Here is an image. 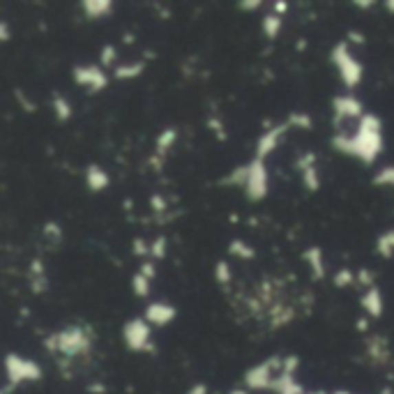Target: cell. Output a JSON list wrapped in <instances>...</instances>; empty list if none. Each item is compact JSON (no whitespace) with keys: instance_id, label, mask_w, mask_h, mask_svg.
<instances>
[{"instance_id":"obj_1","label":"cell","mask_w":394,"mask_h":394,"mask_svg":"<svg viewBox=\"0 0 394 394\" xmlns=\"http://www.w3.org/2000/svg\"><path fill=\"white\" fill-rule=\"evenodd\" d=\"M332 148L341 155L358 157L360 162L369 166L383 153V122H380L376 113H364L353 136L346 134L332 136Z\"/></svg>"},{"instance_id":"obj_2","label":"cell","mask_w":394,"mask_h":394,"mask_svg":"<svg viewBox=\"0 0 394 394\" xmlns=\"http://www.w3.org/2000/svg\"><path fill=\"white\" fill-rule=\"evenodd\" d=\"M44 348L51 353H58L63 358H81L88 355L90 348H93V337L88 334V330L81 325H69L65 330L49 334L44 339Z\"/></svg>"},{"instance_id":"obj_3","label":"cell","mask_w":394,"mask_h":394,"mask_svg":"<svg viewBox=\"0 0 394 394\" xmlns=\"http://www.w3.org/2000/svg\"><path fill=\"white\" fill-rule=\"evenodd\" d=\"M330 61L334 63V67H337L341 81H344L346 88L348 90L358 88L360 81H362V76H364V69H362V65H360L358 58L353 56L351 44H348V42L334 44L332 54H330Z\"/></svg>"},{"instance_id":"obj_4","label":"cell","mask_w":394,"mask_h":394,"mask_svg":"<svg viewBox=\"0 0 394 394\" xmlns=\"http://www.w3.org/2000/svg\"><path fill=\"white\" fill-rule=\"evenodd\" d=\"M5 373H8V383L12 387L21 385V383H35L42 380L44 371L35 360H28L19 353H8L5 355Z\"/></svg>"},{"instance_id":"obj_5","label":"cell","mask_w":394,"mask_h":394,"mask_svg":"<svg viewBox=\"0 0 394 394\" xmlns=\"http://www.w3.org/2000/svg\"><path fill=\"white\" fill-rule=\"evenodd\" d=\"M281 358H267L265 362L254 364L245 373V387L247 390H272L274 378L281 373Z\"/></svg>"},{"instance_id":"obj_6","label":"cell","mask_w":394,"mask_h":394,"mask_svg":"<svg viewBox=\"0 0 394 394\" xmlns=\"http://www.w3.org/2000/svg\"><path fill=\"white\" fill-rule=\"evenodd\" d=\"M150 337H153V330H150V323L146 318H131L122 327L124 346L134 353H143V351L155 353V346L153 341H150Z\"/></svg>"},{"instance_id":"obj_7","label":"cell","mask_w":394,"mask_h":394,"mask_svg":"<svg viewBox=\"0 0 394 394\" xmlns=\"http://www.w3.org/2000/svg\"><path fill=\"white\" fill-rule=\"evenodd\" d=\"M72 78H74L76 85L88 90V95L102 93L109 85V74L104 72L102 65H76L72 69Z\"/></svg>"},{"instance_id":"obj_8","label":"cell","mask_w":394,"mask_h":394,"mask_svg":"<svg viewBox=\"0 0 394 394\" xmlns=\"http://www.w3.org/2000/svg\"><path fill=\"white\" fill-rule=\"evenodd\" d=\"M270 192V178H267V168L265 162L254 160L249 162V175H247V185H245V194L252 203H259Z\"/></svg>"},{"instance_id":"obj_9","label":"cell","mask_w":394,"mask_h":394,"mask_svg":"<svg viewBox=\"0 0 394 394\" xmlns=\"http://www.w3.org/2000/svg\"><path fill=\"white\" fill-rule=\"evenodd\" d=\"M362 120L364 118V109H362V102L353 95H337L332 100V122L334 127H339L344 120Z\"/></svg>"},{"instance_id":"obj_10","label":"cell","mask_w":394,"mask_h":394,"mask_svg":"<svg viewBox=\"0 0 394 394\" xmlns=\"http://www.w3.org/2000/svg\"><path fill=\"white\" fill-rule=\"evenodd\" d=\"M288 129H291V124L281 122V124H274L272 129L263 131V134L259 136V141H256V160L265 162V157L272 155L274 150H277L279 143L284 141V136H286Z\"/></svg>"},{"instance_id":"obj_11","label":"cell","mask_w":394,"mask_h":394,"mask_svg":"<svg viewBox=\"0 0 394 394\" xmlns=\"http://www.w3.org/2000/svg\"><path fill=\"white\" fill-rule=\"evenodd\" d=\"M175 316H178V309L168 302H150L148 309H146V318L150 325H157V327H164L168 323H173Z\"/></svg>"},{"instance_id":"obj_12","label":"cell","mask_w":394,"mask_h":394,"mask_svg":"<svg viewBox=\"0 0 394 394\" xmlns=\"http://www.w3.org/2000/svg\"><path fill=\"white\" fill-rule=\"evenodd\" d=\"M302 259H305L307 265H309L314 281H323L325 279V256H323V249H320V247H307L305 252H302Z\"/></svg>"},{"instance_id":"obj_13","label":"cell","mask_w":394,"mask_h":394,"mask_svg":"<svg viewBox=\"0 0 394 394\" xmlns=\"http://www.w3.org/2000/svg\"><path fill=\"white\" fill-rule=\"evenodd\" d=\"M85 185H88V189L93 194H100L111 185V175L100 166V164H90V166L85 168Z\"/></svg>"},{"instance_id":"obj_14","label":"cell","mask_w":394,"mask_h":394,"mask_svg":"<svg viewBox=\"0 0 394 394\" xmlns=\"http://www.w3.org/2000/svg\"><path fill=\"white\" fill-rule=\"evenodd\" d=\"M362 309L369 314V318H380L383 316V309H385V305H383V293H380V288L378 286H371V288H366V293L362 295Z\"/></svg>"},{"instance_id":"obj_15","label":"cell","mask_w":394,"mask_h":394,"mask_svg":"<svg viewBox=\"0 0 394 394\" xmlns=\"http://www.w3.org/2000/svg\"><path fill=\"white\" fill-rule=\"evenodd\" d=\"M81 8H83V14L93 19V21L113 14V3H111V0H83Z\"/></svg>"},{"instance_id":"obj_16","label":"cell","mask_w":394,"mask_h":394,"mask_svg":"<svg viewBox=\"0 0 394 394\" xmlns=\"http://www.w3.org/2000/svg\"><path fill=\"white\" fill-rule=\"evenodd\" d=\"M272 392L277 394H307L302 390V385L295 380V376H288V373H279L272 383Z\"/></svg>"},{"instance_id":"obj_17","label":"cell","mask_w":394,"mask_h":394,"mask_svg":"<svg viewBox=\"0 0 394 394\" xmlns=\"http://www.w3.org/2000/svg\"><path fill=\"white\" fill-rule=\"evenodd\" d=\"M175 141H178V129L175 127H166L164 131H160V136H157V141H155V155L164 157L175 146ZM164 160H166V157H164Z\"/></svg>"},{"instance_id":"obj_18","label":"cell","mask_w":394,"mask_h":394,"mask_svg":"<svg viewBox=\"0 0 394 394\" xmlns=\"http://www.w3.org/2000/svg\"><path fill=\"white\" fill-rule=\"evenodd\" d=\"M143 72H146V63L136 61V63H127V65H116L113 76L118 81H131V78H139Z\"/></svg>"},{"instance_id":"obj_19","label":"cell","mask_w":394,"mask_h":394,"mask_svg":"<svg viewBox=\"0 0 394 394\" xmlns=\"http://www.w3.org/2000/svg\"><path fill=\"white\" fill-rule=\"evenodd\" d=\"M51 107H54V113H56V120L58 122H67L72 116H74V107H72V102L67 97L63 95H54L51 97Z\"/></svg>"},{"instance_id":"obj_20","label":"cell","mask_w":394,"mask_h":394,"mask_svg":"<svg viewBox=\"0 0 394 394\" xmlns=\"http://www.w3.org/2000/svg\"><path fill=\"white\" fill-rule=\"evenodd\" d=\"M228 254L235 256V259H240V261H252L256 259V249L252 245H247L245 240H231L228 242Z\"/></svg>"},{"instance_id":"obj_21","label":"cell","mask_w":394,"mask_h":394,"mask_svg":"<svg viewBox=\"0 0 394 394\" xmlns=\"http://www.w3.org/2000/svg\"><path fill=\"white\" fill-rule=\"evenodd\" d=\"M366 353L376 360V362H385L387 360V341L383 337H371V341H366Z\"/></svg>"},{"instance_id":"obj_22","label":"cell","mask_w":394,"mask_h":394,"mask_svg":"<svg viewBox=\"0 0 394 394\" xmlns=\"http://www.w3.org/2000/svg\"><path fill=\"white\" fill-rule=\"evenodd\" d=\"M279 32H281V17H277L274 12L263 17V35L272 42V39L279 37Z\"/></svg>"},{"instance_id":"obj_23","label":"cell","mask_w":394,"mask_h":394,"mask_svg":"<svg viewBox=\"0 0 394 394\" xmlns=\"http://www.w3.org/2000/svg\"><path fill=\"white\" fill-rule=\"evenodd\" d=\"M150 281L153 279H148L146 274H141V272H136V274H131V279H129V286H131V291H134L136 298H148L150 295Z\"/></svg>"},{"instance_id":"obj_24","label":"cell","mask_w":394,"mask_h":394,"mask_svg":"<svg viewBox=\"0 0 394 394\" xmlns=\"http://www.w3.org/2000/svg\"><path fill=\"white\" fill-rule=\"evenodd\" d=\"M293 320V307H281V305H277L272 309V323H270V327L272 330H277V327H284V325H288Z\"/></svg>"},{"instance_id":"obj_25","label":"cell","mask_w":394,"mask_h":394,"mask_svg":"<svg viewBox=\"0 0 394 394\" xmlns=\"http://www.w3.org/2000/svg\"><path fill=\"white\" fill-rule=\"evenodd\" d=\"M215 281L219 286H231V281H233V270H231V265H228V261H217L215 263Z\"/></svg>"},{"instance_id":"obj_26","label":"cell","mask_w":394,"mask_h":394,"mask_svg":"<svg viewBox=\"0 0 394 394\" xmlns=\"http://www.w3.org/2000/svg\"><path fill=\"white\" fill-rule=\"evenodd\" d=\"M332 284L337 288H348L351 284H358V274L353 272L351 267H339V270L332 274Z\"/></svg>"},{"instance_id":"obj_27","label":"cell","mask_w":394,"mask_h":394,"mask_svg":"<svg viewBox=\"0 0 394 394\" xmlns=\"http://www.w3.org/2000/svg\"><path fill=\"white\" fill-rule=\"evenodd\" d=\"M376 249H378V256H383V259H392L394 256V228L380 235V238L376 240Z\"/></svg>"},{"instance_id":"obj_28","label":"cell","mask_w":394,"mask_h":394,"mask_svg":"<svg viewBox=\"0 0 394 394\" xmlns=\"http://www.w3.org/2000/svg\"><path fill=\"white\" fill-rule=\"evenodd\" d=\"M247 175H249V164L233 168L231 173L226 175V178H221V185H235V187L242 185V187H245L247 185Z\"/></svg>"},{"instance_id":"obj_29","label":"cell","mask_w":394,"mask_h":394,"mask_svg":"<svg viewBox=\"0 0 394 394\" xmlns=\"http://www.w3.org/2000/svg\"><path fill=\"white\" fill-rule=\"evenodd\" d=\"M166 249H168L166 235H157V238H155L153 242H150V259H153V261L166 259Z\"/></svg>"},{"instance_id":"obj_30","label":"cell","mask_w":394,"mask_h":394,"mask_svg":"<svg viewBox=\"0 0 394 394\" xmlns=\"http://www.w3.org/2000/svg\"><path fill=\"white\" fill-rule=\"evenodd\" d=\"M302 185H305V189H307L309 194H316V192H318V189H320V175H318L316 166L307 168L305 173H302Z\"/></svg>"},{"instance_id":"obj_31","label":"cell","mask_w":394,"mask_h":394,"mask_svg":"<svg viewBox=\"0 0 394 394\" xmlns=\"http://www.w3.org/2000/svg\"><path fill=\"white\" fill-rule=\"evenodd\" d=\"M373 185L376 187H392L394 189V166H385L380 168L376 175H373Z\"/></svg>"},{"instance_id":"obj_32","label":"cell","mask_w":394,"mask_h":394,"mask_svg":"<svg viewBox=\"0 0 394 394\" xmlns=\"http://www.w3.org/2000/svg\"><path fill=\"white\" fill-rule=\"evenodd\" d=\"M286 122L291 124V127H298V129H305V131L314 129V120H311L309 113H291Z\"/></svg>"},{"instance_id":"obj_33","label":"cell","mask_w":394,"mask_h":394,"mask_svg":"<svg viewBox=\"0 0 394 394\" xmlns=\"http://www.w3.org/2000/svg\"><path fill=\"white\" fill-rule=\"evenodd\" d=\"M116 61H118L116 47H113V44H104L102 54H100V65H102L104 69H107V67H111V65H116Z\"/></svg>"},{"instance_id":"obj_34","label":"cell","mask_w":394,"mask_h":394,"mask_svg":"<svg viewBox=\"0 0 394 394\" xmlns=\"http://www.w3.org/2000/svg\"><path fill=\"white\" fill-rule=\"evenodd\" d=\"M314 166H316V153H305L295 160V168H298L300 173H305L307 168H314Z\"/></svg>"},{"instance_id":"obj_35","label":"cell","mask_w":394,"mask_h":394,"mask_svg":"<svg viewBox=\"0 0 394 394\" xmlns=\"http://www.w3.org/2000/svg\"><path fill=\"white\" fill-rule=\"evenodd\" d=\"M44 235H47L49 240H54V242H61L63 240L61 224H56V221H47V224H44Z\"/></svg>"},{"instance_id":"obj_36","label":"cell","mask_w":394,"mask_h":394,"mask_svg":"<svg viewBox=\"0 0 394 394\" xmlns=\"http://www.w3.org/2000/svg\"><path fill=\"white\" fill-rule=\"evenodd\" d=\"M373 279H376V274H373L369 267H360L358 270V286H364V288L376 286L373 284Z\"/></svg>"},{"instance_id":"obj_37","label":"cell","mask_w":394,"mask_h":394,"mask_svg":"<svg viewBox=\"0 0 394 394\" xmlns=\"http://www.w3.org/2000/svg\"><path fill=\"white\" fill-rule=\"evenodd\" d=\"M30 291L35 293V295L47 293V291H49V277H47V274H42V277H32V281H30Z\"/></svg>"},{"instance_id":"obj_38","label":"cell","mask_w":394,"mask_h":394,"mask_svg":"<svg viewBox=\"0 0 394 394\" xmlns=\"http://www.w3.org/2000/svg\"><path fill=\"white\" fill-rule=\"evenodd\" d=\"M298 366H300V358H298V355H288V358H284V362H281V373H288V376H295Z\"/></svg>"},{"instance_id":"obj_39","label":"cell","mask_w":394,"mask_h":394,"mask_svg":"<svg viewBox=\"0 0 394 394\" xmlns=\"http://www.w3.org/2000/svg\"><path fill=\"white\" fill-rule=\"evenodd\" d=\"M14 97L19 100V104H21V107H23L25 113H35V111H37V104L32 102V100H28L23 90H19V88H17V90H14Z\"/></svg>"},{"instance_id":"obj_40","label":"cell","mask_w":394,"mask_h":394,"mask_svg":"<svg viewBox=\"0 0 394 394\" xmlns=\"http://www.w3.org/2000/svg\"><path fill=\"white\" fill-rule=\"evenodd\" d=\"M131 252L136 256H150V242L143 238H134L131 240Z\"/></svg>"},{"instance_id":"obj_41","label":"cell","mask_w":394,"mask_h":394,"mask_svg":"<svg viewBox=\"0 0 394 394\" xmlns=\"http://www.w3.org/2000/svg\"><path fill=\"white\" fill-rule=\"evenodd\" d=\"M208 127L217 134V141H228L226 129H224V124H221V120H217V118H210V120H208Z\"/></svg>"},{"instance_id":"obj_42","label":"cell","mask_w":394,"mask_h":394,"mask_svg":"<svg viewBox=\"0 0 394 394\" xmlns=\"http://www.w3.org/2000/svg\"><path fill=\"white\" fill-rule=\"evenodd\" d=\"M150 206H153V212H157V215L166 212V199H164L162 194H153V196H150Z\"/></svg>"},{"instance_id":"obj_43","label":"cell","mask_w":394,"mask_h":394,"mask_svg":"<svg viewBox=\"0 0 394 394\" xmlns=\"http://www.w3.org/2000/svg\"><path fill=\"white\" fill-rule=\"evenodd\" d=\"M261 8H263L261 0H240L238 3V10H242V12H254V10H261Z\"/></svg>"},{"instance_id":"obj_44","label":"cell","mask_w":394,"mask_h":394,"mask_svg":"<svg viewBox=\"0 0 394 394\" xmlns=\"http://www.w3.org/2000/svg\"><path fill=\"white\" fill-rule=\"evenodd\" d=\"M30 274H32V277H42V274H47V272H44V261L42 259H32L30 261Z\"/></svg>"},{"instance_id":"obj_45","label":"cell","mask_w":394,"mask_h":394,"mask_svg":"<svg viewBox=\"0 0 394 394\" xmlns=\"http://www.w3.org/2000/svg\"><path fill=\"white\" fill-rule=\"evenodd\" d=\"M139 272H141V274H146L148 279H155V274H157L155 263H153V261H143V263H141V267H139Z\"/></svg>"},{"instance_id":"obj_46","label":"cell","mask_w":394,"mask_h":394,"mask_svg":"<svg viewBox=\"0 0 394 394\" xmlns=\"http://www.w3.org/2000/svg\"><path fill=\"white\" fill-rule=\"evenodd\" d=\"M272 12L277 17H284L286 12H288V3H286V0H274V3H272Z\"/></svg>"},{"instance_id":"obj_47","label":"cell","mask_w":394,"mask_h":394,"mask_svg":"<svg viewBox=\"0 0 394 394\" xmlns=\"http://www.w3.org/2000/svg\"><path fill=\"white\" fill-rule=\"evenodd\" d=\"M348 42H351V47H353V44L362 47V44H364V35H362V32H358V30H351V32H348Z\"/></svg>"},{"instance_id":"obj_48","label":"cell","mask_w":394,"mask_h":394,"mask_svg":"<svg viewBox=\"0 0 394 394\" xmlns=\"http://www.w3.org/2000/svg\"><path fill=\"white\" fill-rule=\"evenodd\" d=\"M185 394H208V385L206 383H194Z\"/></svg>"},{"instance_id":"obj_49","label":"cell","mask_w":394,"mask_h":394,"mask_svg":"<svg viewBox=\"0 0 394 394\" xmlns=\"http://www.w3.org/2000/svg\"><path fill=\"white\" fill-rule=\"evenodd\" d=\"M0 39H3V42H10V23L8 21H0Z\"/></svg>"},{"instance_id":"obj_50","label":"cell","mask_w":394,"mask_h":394,"mask_svg":"<svg viewBox=\"0 0 394 394\" xmlns=\"http://www.w3.org/2000/svg\"><path fill=\"white\" fill-rule=\"evenodd\" d=\"M88 392H90V394H107V385L93 383V385H88Z\"/></svg>"},{"instance_id":"obj_51","label":"cell","mask_w":394,"mask_h":394,"mask_svg":"<svg viewBox=\"0 0 394 394\" xmlns=\"http://www.w3.org/2000/svg\"><path fill=\"white\" fill-rule=\"evenodd\" d=\"M355 327H358L360 332H366V330H369V318H364V316L358 318V320H355Z\"/></svg>"},{"instance_id":"obj_52","label":"cell","mask_w":394,"mask_h":394,"mask_svg":"<svg viewBox=\"0 0 394 394\" xmlns=\"http://www.w3.org/2000/svg\"><path fill=\"white\" fill-rule=\"evenodd\" d=\"M355 5H358V8H362V10H371L376 3H373V0H355Z\"/></svg>"},{"instance_id":"obj_53","label":"cell","mask_w":394,"mask_h":394,"mask_svg":"<svg viewBox=\"0 0 394 394\" xmlns=\"http://www.w3.org/2000/svg\"><path fill=\"white\" fill-rule=\"evenodd\" d=\"M383 8H385L387 12H390V14H394V0H385Z\"/></svg>"},{"instance_id":"obj_54","label":"cell","mask_w":394,"mask_h":394,"mask_svg":"<svg viewBox=\"0 0 394 394\" xmlns=\"http://www.w3.org/2000/svg\"><path fill=\"white\" fill-rule=\"evenodd\" d=\"M295 49H298V51H305V49H307V39H300L298 47H295Z\"/></svg>"},{"instance_id":"obj_55","label":"cell","mask_w":394,"mask_h":394,"mask_svg":"<svg viewBox=\"0 0 394 394\" xmlns=\"http://www.w3.org/2000/svg\"><path fill=\"white\" fill-rule=\"evenodd\" d=\"M228 394H249L247 390H242V387H235V390H231Z\"/></svg>"},{"instance_id":"obj_56","label":"cell","mask_w":394,"mask_h":394,"mask_svg":"<svg viewBox=\"0 0 394 394\" xmlns=\"http://www.w3.org/2000/svg\"><path fill=\"white\" fill-rule=\"evenodd\" d=\"M332 394H351V392H346V390H337V392H332ZM385 394H390V392H385Z\"/></svg>"}]
</instances>
